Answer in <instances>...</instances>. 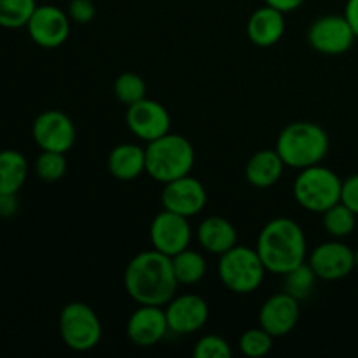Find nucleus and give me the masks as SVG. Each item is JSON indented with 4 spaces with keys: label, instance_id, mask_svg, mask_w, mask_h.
Masks as SVG:
<instances>
[{
    "label": "nucleus",
    "instance_id": "7ed1b4c3",
    "mask_svg": "<svg viewBox=\"0 0 358 358\" xmlns=\"http://www.w3.org/2000/svg\"><path fill=\"white\" fill-rule=\"evenodd\" d=\"M329 135L322 126L311 121H296L287 124L276 140V152L285 166L303 168L320 164L329 154Z\"/></svg>",
    "mask_w": 358,
    "mask_h": 358
},
{
    "label": "nucleus",
    "instance_id": "0eeeda50",
    "mask_svg": "<svg viewBox=\"0 0 358 358\" xmlns=\"http://www.w3.org/2000/svg\"><path fill=\"white\" fill-rule=\"evenodd\" d=\"M101 322L91 306L80 301L69 303L59 313V336L66 348L86 353L101 341Z\"/></svg>",
    "mask_w": 358,
    "mask_h": 358
},
{
    "label": "nucleus",
    "instance_id": "f257e3e1",
    "mask_svg": "<svg viewBox=\"0 0 358 358\" xmlns=\"http://www.w3.org/2000/svg\"><path fill=\"white\" fill-rule=\"evenodd\" d=\"M177 287L171 257L156 248L136 254L124 269V289L136 304L166 306Z\"/></svg>",
    "mask_w": 358,
    "mask_h": 358
},
{
    "label": "nucleus",
    "instance_id": "b1692460",
    "mask_svg": "<svg viewBox=\"0 0 358 358\" xmlns=\"http://www.w3.org/2000/svg\"><path fill=\"white\" fill-rule=\"evenodd\" d=\"M324 227L334 240L350 236L357 227V213L341 201L336 203L324 212Z\"/></svg>",
    "mask_w": 358,
    "mask_h": 358
},
{
    "label": "nucleus",
    "instance_id": "bb28decb",
    "mask_svg": "<svg viewBox=\"0 0 358 358\" xmlns=\"http://www.w3.org/2000/svg\"><path fill=\"white\" fill-rule=\"evenodd\" d=\"M114 94L122 105H133L143 100L147 94L145 80L135 72H124L114 80Z\"/></svg>",
    "mask_w": 358,
    "mask_h": 358
},
{
    "label": "nucleus",
    "instance_id": "5701e85b",
    "mask_svg": "<svg viewBox=\"0 0 358 358\" xmlns=\"http://www.w3.org/2000/svg\"><path fill=\"white\" fill-rule=\"evenodd\" d=\"M171 264H173L178 285H196L205 278L206 269H208L206 259L199 252L191 250V248H185L180 254L173 255Z\"/></svg>",
    "mask_w": 358,
    "mask_h": 358
},
{
    "label": "nucleus",
    "instance_id": "c85d7f7f",
    "mask_svg": "<svg viewBox=\"0 0 358 358\" xmlns=\"http://www.w3.org/2000/svg\"><path fill=\"white\" fill-rule=\"evenodd\" d=\"M273 339L275 338H273L268 331H264L261 325L254 329H248V331H245L240 338V352L243 353L245 357L250 358L264 357L271 352Z\"/></svg>",
    "mask_w": 358,
    "mask_h": 358
},
{
    "label": "nucleus",
    "instance_id": "393cba45",
    "mask_svg": "<svg viewBox=\"0 0 358 358\" xmlns=\"http://www.w3.org/2000/svg\"><path fill=\"white\" fill-rule=\"evenodd\" d=\"M315 282H317L315 271L308 262H303L301 266L294 268L292 271L283 275V290L292 297H296L297 301H303L308 299L310 294L313 292Z\"/></svg>",
    "mask_w": 358,
    "mask_h": 358
},
{
    "label": "nucleus",
    "instance_id": "412c9836",
    "mask_svg": "<svg viewBox=\"0 0 358 358\" xmlns=\"http://www.w3.org/2000/svg\"><path fill=\"white\" fill-rule=\"evenodd\" d=\"M285 163L276 149H262L248 159L245 166V178L257 189L273 187L282 178Z\"/></svg>",
    "mask_w": 358,
    "mask_h": 358
},
{
    "label": "nucleus",
    "instance_id": "4be33fe9",
    "mask_svg": "<svg viewBox=\"0 0 358 358\" xmlns=\"http://www.w3.org/2000/svg\"><path fill=\"white\" fill-rule=\"evenodd\" d=\"M28 175V163L17 150H2L0 152V192L17 194L23 187Z\"/></svg>",
    "mask_w": 358,
    "mask_h": 358
},
{
    "label": "nucleus",
    "instance_id": "6e6552de",
    "mask_svg": "<svg viewBox=\"0 0 358 358\" xmlns=\"http://www.w3.org/2000/svg\"><path fill=\"white\" fill-rule=\"evenodd\" d=\"M357 35L350 27L348 20L338 14L322 16L311 23L308 30V42L320 55L339 56L352 49Z\"/></svg>",
    "mask_w": 358,
    "mask_h": 358
},
{
    "label": "nucleus",
    "instance_id": "9d476101",
    "mask_svg": "<svg viewBox=\"0 0 358 358\" xmlns=\"http://www.w3.org/2000/svg\"><path fill=\"white\" fill-rule=\"evenodd\" d=\"M192 240V229L189 219L178 213L164 210L157 213L150 224V241L152 248L163 252L164 255L180 254L189 248Z\"/></svg>",
    "mask_w": 358,
    "mask_h": 358
},
{
    "label": "nucleus",
    "instance_id": "423d86ee",
    "mask_svg": "<svg viewBox=\"0 0 358 358\" xmlns=\"http://www.w3.org/2000/svg\"><path fill=\"white\" fill-rule=\"evenodd\" d=\"M217 273L227 290L234 294H252L262 285L266 268L255 248L236 245L220 255Z\"/></svg>",
    "mask_w": 358,
    "mask_h": 358
},
{
    "label": "nucleus",
    "instance_id": "473e14b6",
    "mask_svg": "<svg viewBox=\"0 0 358 358\" xmlns=\"http://www.w3.org/2000/svg\"><path fill=\"white\" fill-rule=\"evenodd\" d=\"M17 212V198L16 194H3L0 192V217L10 219Z\"/></svg>",
    "mask_w": 358,
    "mask_h": 358
},
{
    "label": "nucleus",
    "instance_id": "1a4fd4ad",
    "mask_svg": "<svg viewBox=\"0 0 358 358\" xmlns=\"http://www.w3.org/2000/svg\"><path fill=\"white\" fill-rule=\"evenodd\" d=\"M126 126L136 138L149 143L170 133V112L166 110L163 103L156 100H149L145 96L143 100L136 101V103L128 105V108H126Z\"/></svg>",
    "mask_w": 358,
    "mask_h": 358
},
{
    "label": "nucleus",
    "instance_id": "a211bd4d",
    "mask_svg": "<svg viewBox=\"0 0 358 358\" xmlns=\"http://www.w3.org/2000/svg\"><path fill=\"white\" fill-rule=\"evenodd\" d=\"M285 34V13L271 6H262L250 14L247 35L252 44L259 48H271L278 44Z\"/></svg>",
    "mask_w": 358,
    "mask_h": 358
},
{
    "label": "nucleus",
    "instance_id": "f8f14e48",
    "mask_svg": "<svg viewBox=\"0 0 358 358\" xmlns=\"http://www.w3.org/2000/svg\"><path fill=\"white\" fill-rule=\"evenodd\" d=\"M27 28L31 41L41 48H59L70 37L69 13L56 6H37L27 23Z\"/></svg>",
    "mask_w": 358,
    "mask_h": 358
},
{
    "label": "nucleus",
    "instance_id": "a878e982",
    "mask_svg": "<svg viewBox=\"0 0 358 358\" xmlns=\"http://www.w3.org/2000/svg\"><path fill=\"white\" fill-rule=\"evenodd\" d=\"M35 9V0H0V27L9 30L27 27Z\"/></svg>",
    "mask_w": 358,
    "mask_h": 358
},
{
    "label": "nucleus",
    "instance_id": "c9c22d12",
    "mask_svg": "<svg viewBox=\"0 0 358 358\" xmlns=\"http://www.w3.org/2000/svg\"><path fill=\"white\" fill-rule=\"evenodd\" d=\"M355 264H357V268H358V247H357V250H355Z\"/></svg>",
    "mask_w": 358,
    "mask_h": 358
},
{
    "label": "nucleus",
    "instance_id": "f3484780",
    "mask_svg": "<svg viewBox=\"0 0 358 358\" xmlns=\"http://www.w3.org/2000/svg\"><path fill=\"white\" fill-rule=\"evenodd\" d=\"M301 301L285 290L269 297L259 311V325L273 338H283L296 329L301 317Z\"/></svg>",
    "mask_w": 358,
    "mask_h": 358
},
{
    "label": "nucleus",
    "instance_id": "f03ea898",
    "mask_svg": "<svg viewBox=\"0 0 358 358\" xmlns=\"http://www.w3.org/2000/svg\"><path fill=\"white\" fill-rule=\"evenodd\" d=\"M306 247L303 227L289 217H276L261 229L255 250L266 271L285 275L306 262Z\"/></svg>",
    "mask_w": 358,
    "mask_h": 358
},
{
    "label": "nucleus",
    "instance_id": "ddd939ff",
    "mask_svg": "<svg viewBox=\"0 0 358 358\" xmlns=\"http://www.w3.org/2000/svg\"><path fill=\"white\" fill-rule=\"evenodd\" d=\"M308 264L311 266L317 278L336 282L346 278L357 268L355 250L343 241H325L311 252Z\"/></svg>",
    "mask_w": 358,
    "mask_h": 358
},
{
    "label": "nucleus",
    "instance_id": "6ab92c4d",
    "mask_svg": "<svg viewBox=\"0 0 358 358\" xmlns=\"http://www.w3.org/2000/svg\"><path fill=\"white\" fill-rule=\"evenodd\" d=\"M108 171L121 182L136 180L142 173H147L145 149L136 143H119L110 150L107 159Z\"/></svg>",
    "mask_w": 358,
    "mask_h": 358
},
{
    "label": "nucleus",
    "instance_id": "aec40b11",
    "mask_svg": "<svg viewBox=\"0 0 358 358\" xmlns=\"http://www.w3.org/2000/svg\"><path fill=\"white\" fill-rule=\"evenodd\" d=\"M196 236H198V243L213 255L226 254L227 250L238 245L236 227L219 215L203 220L198 226Z\"/></svg>",
    "mask_w": 358,
    "mask_h": 358
},
{
    "label": "nucleus",
    "instance_id": "20e7f679",
    "mask_svg": "<svg viewBox=\"0 0 358 358\" xmlns=\"http://www.w3.org/2000/svg\"><path fill=\"white\" fill-rule=\"evenodd\" d=\"M194 159L192 143L177 133H166L145 147L147 173L161 184L191 175Z\"/></svg>",
    "mask_w": 358,
    "mask_h": 358
},
{
    "label": "nucleus",
    "instance_id": "39448f33",
    "mask_svg": "<svg viewBox=\"0 0 358 358\" xmlns=\"http://www.w3.org/2000/svg\"><path fill=\"white\" fill-rule=\"evenodd\" d=\"M343 182L331 168L313 164L303 168L294 180V198L301 208L313 213H324L341 201Z\"/></svg>",
    "mask_w": 358,
    "mask_h": 358
},
{
    "label": "nucleus",
    "instance_id": "9b49d317",
    "mask_svg": "<svg viewBox=\"0 0 358 358\" xmlns=\"http://www.w3.org/2000/svg\"><path fill=\"white\" fill-rule=\"evenodd\" d=\"M31 135L42 150L66 154L76 143V126L62 110H45L34 121Z\"/></svg>",
    "mask_w": 358,
    "mask_h": 358
},
{
    "label": "nucleus",
    "instance_id": "7c9ffc66",
    "mask_svg": "<svg viewBox=\"0 0 358 358\" xmlns=\"http://www.w3.org/2000/svg\"><path fill=\"white\" fill-rule=\"evenodd\" d=\"M69 17L77 24H87L96 16L93 0H69Z\"/></svg>",
    "mask_w": 358,
    "mask_h": 358
},
{
    "label": "nucleus",
    "instance_id": "2eb2a0df",
    "mask_svg": "<svg viewBox=\"0 0 358 358\" xmlns=\"http://www.w3.org/2000/svg\"><path fill=\"white\" fill-rule=\"evenodd\" d=\"M206 199H208V194H206L205 185L192 175L168 182L161 192L163 208L187 217V219L198 215L205 208Z\"/></svg>",
    "mask_w": 358,
    "mask_h": 358
},
{
    "label": "nucleus",
    "instance_id": "cd10ccee",
    "mask_svg": "<svg viewBox=\"0 0 358 358\" xmlns=\"http://www.w3.org/2000/svg\"><path fill=\"white\" fill-rule=\"evenodd\" d=\"M66 157L63 152L55 150H42L35 161V173L44 182H58L66 173Z\"/></svg>",
    "mask_w": 358,
    "mask_h": 358
},
{
    "label": "nucleus",
    "instance_id": "c756f323",
    "mask_svg": "<svg viewBox=\"0 0 358 358\" xmlns=\"http://www.w3.org/2000/svg\"><path fill=\"white\" fill-rule=\"evenodd\" d=\"M192 355L196 358H231L233 350L224 338L217 334H206L196 343Z\"/></svg>",
    "mask_w": 358,
    "mask_h": 358
},
{
    "label": "nucleus",
    "instance_id": "2f4dec72",
    "mask_svg": "<svg viewBox=\"0 0 358 358\" xmlns=\"http://www.w3.org/2000/svg\"><path fill=\"white\" fill-rule=\"evenodd\" d=\"M341 203L358 215V173L352 175L343 182Z\"/></svg>",
    "mask_w": 358,
    "mask_h": 358
},
{
    "label": "nucleus",
    "instance_id": "f704fd0d",
    "mask_svg": "<svg viewBox=\"0 0 358 358\" xmlns=\"http://www.w3.org/2000/svg\"><path fill=\"white\" fill-rule=\"evenodd\" d=\"M345 17L358 37V0H348L345 7Z\"/></svg>",
    "mask_w": 358,
    "mask_h": 358
},
{
    "label": "nucleus",
    "instance_id": "dca6fc26",
    "mask_svg": "<svg viewBox=\"0 0 358 358\" xmlns=\"http://www.w3.org/2000/svg\"><path fill=\"white\" fill-rule=\"evenodd\" d=\"M170 332L164 306L138 304L126 324V336L138 348H150L157 345Z\"/></svg>",
    "mask_w": 358,
    "mask_h": 358
},
{
    "label": "nucleus",
    "instance_id": "4468645a",
    "mask_svg": "<svg viewBox=\"0 0 358 358\" xmlns=\"http://www.w3.org/2000/svg\"><path fill=\"white\" fill-rule=\"evenodd\" d=\"M168 329L178 336H189L201 331L210 317L208 303L198 294L175 296L164 308Z\"/></svg>",
    "mask_w": 358,
    "mask_h": 358
},
{
    "label": "nucleus",
    "instance_id": "72a5a7b5",
    "mask_svg": "<svg viewBox=\"0 0 358 358\" xmlns=\"http://www.w3.org/2000/svg\"><path fill=\"white\" fill-rule=\"evenodd\" d=\"M268 6L275 7V9L282 10V13H292V10L299 9L304 3V0H264Z\"/></svg>",
    "mask_w": 358,
    "mask_h": 358
}]
</instances>
